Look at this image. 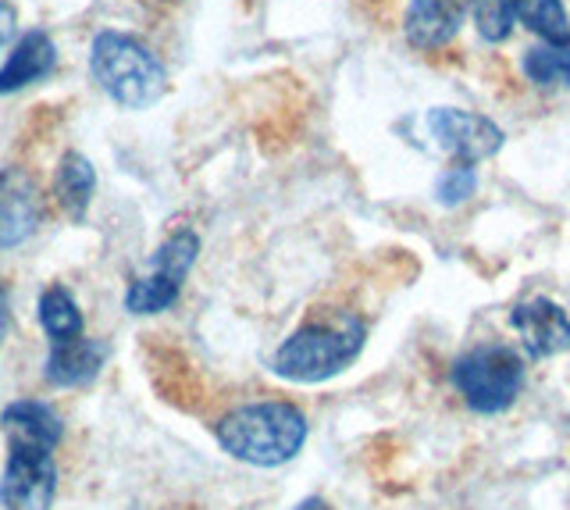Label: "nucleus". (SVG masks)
<instances>
[{"label":"nucleus","mask_w":570,"mask_h":510,"mask_svg":"<svg viewBox=\"0 0 570 510\" xmlns=\"http://www.w3.org/2000/svg\"><path fill=\"white\" fill-rule=\"evenodd\" d=\"M89 76L125 111H142L168 94V68L132 32L100 29L89 43Z\"/></svg>","instance_id":"obj_1"},{"label":"nucleus","mask_w":570,"mask_h":510,"mask_svg":"<svg viewBox=\"0 0 570 510\" xmlns=\"http://www.w3.org/2000/svg\"><path fill=\"white\" fill-rule=\"evenodd\" d=\"M218 443L228 457L254 468H278L307 443V418L282 400L246 403L218 421Z\"/></svg>","instance_id":"obj_2"},{"label":"nucleus","mask_w":570,"mask_h":510,"mask_svg":"<svg viewBox=\"0 0 570 510\" xmlns=\"http://www.w3.org/2000/svg\"><path fill=\"white\" fill-rule=\"evenodd\" d=\"M364 336H367L364 322L350 311L314 318L278 346L272 367L275 375L289 382H325L338 372H346L356 361V354L364 350Z\"/></svg>","instance_id":"obj_3"},{"label":"nucleus","mask_w":570,"mask_h":510,"mask_svg":"<svg viewBox=\"0 0 570 510\" xmlns=\"http://www.w3.org/2000/svg\"><path fill=\"white\" fill-rule=\"evenodd\" d=\"M453 385L478 414H499L524 390V361L510 346H474L453 364Z\"/></svg>","instance_id":"obj_4"},{"label":"nucleus","mask_w":570,"mask_h":510,"mask_svg":"<svg viewBox=\"0 0 570 510\" xmlns=\"http://www.w3.org/2000/svg\"><path fill=\"white\" fill-rule=\"evenodd\" d=\"M196 254H200V236L193 228H178L165 243L154 251V268L147 275H139L136 283L125 293V307L132 314H157L168 311L178 293H183L186 275L196 265Z\"/></svg>","instance_id":"obj_5"},{"label":"nucleus","mask_w":570,"mask_h":510,"mask_svg":"<svg viewBox=\"0 0 570 510\" xmlns=\"http://www.w3.org/2000/svg\"><path fill=\"white\" fill-rule=\"evenodd\" d=\"M428 133L435 144L453 157L456 165H478L495 157L507 144V133L492 118L460 111V108H435L428 111Z\"/></svg>","instance_id":"obj_6"},{"label":"nucleus","mask_w":570,"mask_h":510,"mask_svg":"<svg viewBox=\"0 0 570 510\" xmlns=\"http://www.w3.org/2000/svg\"><path fill=\"white\" fill-rule=\"evenodd\" d=\"M58 489L53 450L8 447V464L0 474V503L4 510H47Z\"/></svg>","instance_id":"obj_7"},{"label":"nucleus","mask_w":570,"mask_h":510,"mask_svg":"<svg viewBox=\"0 0 570 510\" xmlns=\"http://www.w3.org/2000/svg\"><path fill=\"white\" fill-rule=\"evenodd\" d=\"M43 225V189L29 168L0 171V254L14 251L36 236Z\"/></svg>","instance_id":"obj_8"},{"label":"nucleus","mask_w":570,"mask_h":510,"mask_svg":"<svg viewBox=\"0 0 570 510\" xmlns=\"http://www.w3.org/2000/svg\"><path fill=\"white\" fill-rule=\"evenodd\" d=\"M471 8L474 0H410L403 14V37L414 50L432 55L456 40Z\"/></svg>","instance_id":"obj_9"},{"label":"nucleus","mask_w":570,"mask_h":510,"mask_svg":"<svg viewBox=\"0 0 570 510\" xmlns=\"http://www.w3.org/2000/svg\"><path fill=\"white\" fill-rule=\"evenodd\" d=\"M510 325L521 332V343L534 361L570 350V314L549 296H531V301L517 304Z\"/></svg>","instance_id":"obj_10"},{"label":"nucleus","mask_w":570,"mask_h":510,"mask_svg":"<svg viewBox=\"0 0 570 510\" xmlns=\"http://www.w3.org/2000/svg\"><path fill=\"white\" fill-rule=\"evenodd\" d=\"M53 68H58V47H53L50 32L29 29L26 37H18V43L11 47L8 61L0 65V97L50 79Z\"/></svg>","instance_id":"obj_11"},{"label":"nucleus","mask_w":570,"mask_h":510,"mask_svg":"<svg viewBox=\"0 0 570 510\" xmlns=\"http://www.w3.org/2000/svg\"><path fill=\"white\" fill-rule=\"evenodd\" d=\"M8 447H36V450H58L61 443V418L40 400H14L0 414Z\"/></svg>","instance_id":"obj_12"},{"label":"nucleus","mask_w":570,"mask_h":510,"mask_svg":"<svg viewBox=\"0 0 570 510\" xmlns=\"http://www.w3.org/2000/svg\"><path fill=\"white\" fill-rule=\"evenodd\" d=\"M107 361V346L100 340L76 336L65 343H50V357H47V379L53 385H86L94 379Z\"/></svg>","instance_id":"obj_13"},{"label":"nucleus","mask_w":570,"mask_h":510,"mask_svg":"<svg viewBox=\"0 0 570 510\" xmlns=\"http://www.w3.org/2000/svg\"><path fill=\"white\" fill-rule=\"evenodd\" d=\"M94 189H97L94 165L79 150H68L58 161V175H53V200H58V207L68 218L82 222L89 204H94Z\"/></svg>","instance_id":"obj_14"},{"label":"nucleus","mask_w":570,"mask_h":510,"mask_svg":"<svg viewBox=\"0 0 570 510\" xmlns=\"http://www.w3.org/2000/svg\"><path fill=\"white\" fill-rule=\"evenodd\" d=\"M513 14L542 43L570 47V19L563 0H513Z\"/></svg>","instance_id":"obj_15"},{"label":"nucleus","mask_w":570,"mask_h":510,"mask_svg":"<svg viewBox=\"0 0 570 510\" xmlns=\"http://www.w3.org/2000/svg\"><path fill=\"white\" fill-rule=\"evenodd\" d=\"M40 325L50 343H65L82 336V311L65 286H47L40 296Z\"/></svg>","instance_id":"obj_16"},{"label":"nucleus","mask_w":570,"mask_h":510,"mask_svg":"<svg viewBox=\"0 0 570 510\" xmlns=\"http://www.w3.org/2000/svg\"><path fill=\"white\" fill-rule=\"evenodd\" d=\"M521 65L534 86H570V47H552V43L528 47Z\"/></svg>","instance_id":"obj_17"},{"label":"nucleus","mask_w":570,"mask_h":510,"mask_svg":"<svg viewBox=\"0 0 570 510\" xmlns=\"http://www.w3.org/2000/svg\"><path fill=\"white\" fill-rule=\"evenodd\" d=\"M474 26L478 37L485 43H503L510 37V29L517 22L513 14V0H474Z\"/></svg>","instance_id":"obj_18"},{"label":"nucleus","mask_w":570,"mask_h":510,"mask_svg":"<svg viewBox=\"0 0 570 510\" xmlns=\"http://www.w3.org/2000/svg\"><path fill=\"white\" fill-rule=\"evenodd\" d=\"M474 189H478L474 165H453V168H445V171L439 175L435 197H439V204H445V207H456V204H463L468 197H474Z\"/></svg>","instance_id":"obj_19"},{"label":"nucleus","mask_w":570,"mask_h":510,"mask_svg":"<svg viewBox=\"0 0 570 510\" xmlns=\"http://www.w3.org/2000/svg\"><path fill=\"white\" fill-rule=\"evenodd\" d=\"M14 29H18V11H14V4H8V0H0V47H8Z\"/></svg>","instance_id":"obj_20"},{"label":"nucleus","mask_w":570,"mask_h":510,"mask_svg":"<svg viewBox=\"0 0 570 510\" xmlns=\"http://www.w3.org/2000/svg\"><path fill=\"white\" fill-rule=\"evenodd\" d=\"M8 322H11V304H8V290L0 286V343L8 336Z\"/></svg>","instance_id":"obj_21"},{"label":"nucleus","mask_w":570,"mask_h":510,"mask_svg":"<svg viewBox=\"0 0 570 510\" xmlns=\"http://www.w3.org/2000/svg\"><path fill=\"white\" fill-rule=\"evenodd\" d=\"M293 510H332L325 500H321V497H311V500H303V503H296Z\"/></svg>","instance_id":"obj_22"}]
</instances>
